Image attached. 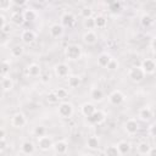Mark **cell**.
Returning <instances> with one entry per match:
<instances>
[{"instance_id":"obj_1","label":"cell","mask_w":156,"mask_h":156,"mask_svg":"<svg viewBox=\"0 0 156 156\" xmlns=\"http://www.w3.org/2000/svg\"><path fill=\"white\" fill-rule=\"evenodd\" d=\"M65 57L69 61H77L82 57V48L78 44H69L65 48Z\"/></svg>"},{"instance_id":"obj_2","label":"cell","mask_w":156,"mask_h":156,"mask_svg":"<svg viewBox=\"0 0 156 156\" xmlns=\"http://www.w3.org/2000/svg\"><path fill=\"white\" fill-rule=\"evenodd\" d=\"M57 113L60 117L62 118H71L74 113V107L71 102L68 101H61L58 104V107H57Z\"/></svg>"},{"instance_id":"obj_3","label":"cell","mask_w":156,"mask_h":156,"mask_svg":"<svg viewBox=\"0 0 156 156\" xmlns=\"http://www.w3.org/2000/svg\"><path fill=\"white\" fill-rule=\"evenodd\" d=\"M127 76L129 78V80H132L134 83H139L145 78V73H144V71L141 69L140 66H132L128 69Z\"/></svg>"},{"instance_id":"obj_4","label":"cell","mask_w":156,"mask_h":156,"mask_svg":"<svg viewBox=\"0 0 156 156\" xmlns=\"http://www.w3.org/2000/svg\"><path fill=\"white\" fill-rule=\"evenodd\" d=\"M87 119H88V123H89V124L99 126V124H101V123L105 122L106 115H105V112H104L102 110H98V108H96L89 117H87Z\"/></svg>"},{"instance_id":"obj_5","label":"cell","mask_w":156,"mask_h":156,"mask_svg":"<svg viewBox=\"0 0 156 156\" xmlns=\"http://www.w3.org/2000/svg\"><path fill=\"white\" fill-rule=\"evenodd\" d=\"M37 145L41 151H49L50 149H52L54 140L50 135H44V136L37 138Z\"/></svg>"},{"instance_id":"obj_6","label":"cell","mask_w":156,"mask_h":156,"mask_svg":"<svg viewBox=\"0 0 156 156\" xmlns=\"http://www.w3.org/2000/svg\"><path fill=\"white\" fill-rule=\"evenodd\" d=\"M107 99H108V102H110L111 105H113V106H118V105L123 104L126 96H124V94H123L121 90L116 89V90H113V91L110 93V95L107 96Z\"/></svg>"},{"instance_id":"obj_7","label":"cell","mask_w":156,"mask_h":156,"mask_svg":"<svg viewBox=\"0 0 156 156\" xmlns=\"http://www.w3.org/2000/svg\"><path fill=\"white\" fill-rule=\"evenodd\" d=\"M11 126L13 128H23L27 124V118L22 112H16L11 117Z\"/></svg>"},{"instance_id":"obj_8","label":"cell","mask_w":156,"mask_h":156,"mask_svg":"<svg viewBox=\"0 0 156 156\" xmlns=\"http://www.w3.org/2000/svg\"><path fill=\"white\" fill-rule=\"evenodd\" d=\"M69 66L66 63V62H60V63H56L55 67H54V73L56 77L58 78H65L69 74Z\"/></svg>"},{"instance_id":"obj_9","label":"cell","mask_w":156,"mask_h":156,"mask_svg":"<svg viewBox=\"0 0 156 156\" xmlns=\"http://www.w3.org/2000/svg\"><path fill=\"white\" fill-rule=\"evenodd\" d=\"M140 67H141V69L144 71L145 76H146V74H154V73H155V69H156L155 60H154V58H144V60L141 61Z\"/></svg>"},{"instance_id":"obj_10","label":"cell","mask_w":156,"mask_h":156,"mask_svg":"<svg viewBox=\"0 0 156 156\" xmlns=\"http://www.w3.org/2000/svg\"><path fill=\"white\" fill-rule=\"evenodd\" d=\"M124 130L128 135H135L139 130V123L134 118H129L124 123Z\"/></svg>"},{"instance_id":"obj_11","label":"cell","mask_w":156,"mask_h":156,"mask_svg":"<svg viewBox=\"0 0 156 156\" xmlns=\"http://www.w3.org/2000/svg\"><path fill=\"white\" fill-rule=\"evenodd\" d=\"M37 39V34L35 32H33L32 29H23L21 32V41L26 45H29L32 43H34Z\"/></svg>"},{"instance_id":"obj_12","label":"cell","mask_w":156,"mask_h":156,"mask_svg":"<svg viewBox=\"0 0 156 156\" xmlns=\"http://www.w3.org/2000/svg\"><path fill=\"white\" fill-rule=\"evenodd\" d=\"M138 117H139V119H141L143 122H149V121L152 119L154 112H152L151 107L144 106V107L139 108V111H138Z\"/></svg>"},{"instance_id":"obj_13","label":"cell","mask_w":156,"mask_h":156,"mask_svg":"<svg viewBox=\"0 0 156 156\" xmlns=\"http://www.w3.org/2000/svg\"><path fill=\"white\" fill-rule=\"evenodd\" d=\"M74 22H76V16L72 13V12H65V13H62V16H61V26L62 27H72L73 24H74Z\"/></svg>"},{"instance_id":"obj_14","label":"cell","mask_w":156,"mask_h":156,"mask_svg":"<svg viewBox=\"0 0 156 156\" xmlns=\"http://www.w3.org/2000/svg\"><path fill=\"white\" fill-rule=\"evenodd\" d=\"M52 149L57 155H65L68 151V143L66 140H57L54 143Z\"/></svg>"},{"instance_id":"obj_15","label":"cell","mask_w":156,"mask_h":156,"mask_svg":"<svg viewBox=\"0 0 156 156\" xmlns=\"http://www.w3.org/2000/svg\"><path fill=\"white\" fill-rule=\"evenodd\" d=\"M84 44L87 45H95L98 43V34L94 30H87L82 37Z\"/></svg>"},{"instance_id":"obj_16","label":"cell","mask_w":156,"mask_h":156,"mask_svg":"<svg viewBox=\"0 0 156 156\" xmlns=\"http://www.w3.org/2000/svg\"><path fill=\"white\" fill-rule=\"evenodd\" d=\"M26 73L29 77H40L41 74V67L38 63H29L26 68Z\"/></svg>"},{"instance_id":"obj_17","label":"cell","mask_w":156,"mask_h":156,"mask_svg":"<svg viewBox=\"0 0 156 156\" xmlns=\"http://www.w3.org/2000/svg\"><path fill=\"white\" fill-rule=\"evenodd\" d=\"M90 95V99L94 101V102H101L104 99H105V93L102 89L100 88H93L89 93Z\"/></svg>"},{"instance_id":"obj_18","label":"cell","mask_w":156,"mask_h":156,"mask_svg":"<svg viewBox=\"0 0 156 156\" xmlns=\"http://www.w3.org/2000/svg\"><path fill=\"white\" fill-rule=\"evenodd\" d=\"M21 151L24 155H33L34 151H35V144L30 140H24L21 144Z\"/></svg>"},{"instance_id":"obj_19","label":"cell","mask_w":156,"mask_h":156,"mask_svg":"<svg viewBox=\"0 0 156 156\" xmlns=\"http://www.w3.org/2000/svg\"><path fill=\"white\" fill-rule=\"evenodd\" d=\"M49 33L52 38H60L63 34V27L60 23H54L49 28Z\"/></svg>"},{"instance_id":"obj_20","label":"cell","mask_w":156,"mask_h":156,"mask_svg":"<svg viewBox=\"0 0 156 156\" xmlns=\"http://www.w3.org/2000/svg\"><path fill=\"white\" fill-rule=\"evenodd\" d=\"M13 85H15V83H13L12 78L9 77V76L2 77L1 80H0V87H1V89L5 90V91H11V90L13 89Z\"/></svg>"},{"instance_id":"obj_21","label":"cell","mask_w":156,"mask_h":156,"mask_svg":"<svg viewBox=\"0 0 156 156\" xmlns=\"http://www.w3.org/2000/svg\"><path fill=\"white\" fill-rule=\"evenodd\" d=\"M96 110L95 105L93 102H84L82 106H80V113L84 116V117H89L94 111Z\"/></svg>"},{"instance_id":"obj_22","label":"cell","mask_w":156,"mask_h":156,"mask_svg":"<svg viewBox=\"0 0 156 156\" xmlns=\"http://www.w3.org/2000/svg\"><path fill=\"white\" fill-rule=\"evenodd\" d=\"M22 15H23L24 22H33V21H34V20H37V17H38L37 11H35L34 9H30V7H29V9L23 10Z\"/></svg>"},{"instance_id":"obj_23","label":"cell","mask_w":156,"mask_h":156,"mask_svg":"<svg viewBox=\"0 0 156 156\" xmlns=\"http://www.w3.org/2000/svg\"><path fill=\"white\" fill-rule=\"evenodd\" d=\"M10 22H11L12 24H16V26L23 24L24 18H23L22 12H20V11H13V12L10 15Z\"/></svg>"},{"instance_id":"obj_24","label":"cell","mask_w":156,"mask_h":156,"mask_svg":"<svg viewBox=\"0 0 156 156\" xmlns=\"http://www.w3.org/2000/svg\"><path fill=\"white\" fill-rule=\"evenodd\" d=\"M116 146H117V149H118V151H119L121 155L128 154V152L130 151V149H132V144H130L129 141H127V140H121V141H118V143L116 144Z\"/></svg>"},{"instance_id":"obj_25","label":"cell","mask_w":156,"mask_h":156,"mask_svg":"<svg viewBox=\"0 0 156 156\" xmlns=\"http://www.w3.org/2000/svg\"><path fill=\"white\" fill-rule=\"evenodd\" d=\"M87 147L90 149V150H98L100 147V139L96 136V135H91L88 138L87 140Z\"/></svg>"},{"instance_id":"obj_26","label":"cell","mask_w":156,"mask_h":156,"mask_svg":"<svg viewBox=\"0 0 156 156\" xmlns=\"http://www.w3.org/2000/svg\"><path fill=\"white\" fill-rule=\"evenodd\" d=\"M150 147H151V144L149 141H140V143L136 144V152L139 155L145 156V155H147Z\"/></svg>"},{"instance_id":"obj_27","label":"cell","mask_w":156,"mask_h":156,"mask_svg":"<svg viewBox=\"0 0 156 156\" xmlns=\"http://www.w3.org/2000/svg\"><path fill=\"white\" fill-rule=\"evenodd\" d=\"M112 60L111 55L107 54V52H102L98 56V65L100 67H107V65L110 63V61Z\"/></svg>"},{"instance_id":"obj_28","label":"cell","mask_w":156,"mask_h":156,"mask_svg":"<svg viewBox=\"0 0 156 156\" xmlns=\"http://www.w3.org/2000/svg\"><path fill=\"white\" fill-rule=\"evenodd\" d=\"M82 83V78L79 76H76V74H72V76H68V79H67V84L69 88L72 89H76Z\"/></svg>"},{"instance_id":"obj_29","label":"cell","mask_w":156,"mask_h":156,"mask_svg":"<svg viewBox=\"0 0 156 156\" xmlns=\"http://www.w3.org/2000/svg\"><path fill=\"white\" fill-rule=\"evenodd\" d=\"M11 69V65L10 61L7 60H1L0 61V77H6L10 73Z\"/></svg>"},{"instance_id":"obj_30","label":"cell","mask_w":156,"mask_h":156,"mask_svg":"<svg viewBox=\"0 0 156 156\" xmlns=\"http://www.w3.org/2000/svg\"><path fill=\"white\" fill-rule=\"evenodd\" d=\"M94 23H95V28H99V29H102L106 27L107 24V20L104 15H96L94 17Z\"/></svg>"},{"instance_id":"obj_31","label":"cell","mask_w":156,"mask_h":156,"mask_svg":"<svg viewBox=\"0 0 156 156\" xmlns=\"http://www.w3.org/2000/svg\"><path fill=\"white\" fill-rule=\"evenodd\" d=\"M104 155L105 156H122L115 144H111V145L106 146L105 150H104Z\"/></svg>"},{"instance_id":"obj_32","label":"cell","mask_w":156,"mask_h":156,"mask_svg":"<svg viewBox=\"0 0 156 156\" xmlns=\"http://www.w3.org/2000/svg\"><path fill=\"white\" fill-rule=\"evenodd\" d=\"M23 52H24V48L22 45H13L11 48V50H10V55L12 57H15V58L21 57L23 55Z\"/></svg>"},{"instance_id":"obj_33","label":"cell","mask_w":156,"mask_h":156,"mask_svg":"<svg viewBox=\"0 0 156 156\" xmlns=\"http://www.w3.org/2000/svg\"><path fill=\"white\" fill-rule=\"evenodd\" d=\"M140 23L143 27H150L154 23V18L149 13H143L140 17Z\"/></svg>"},{"instance_id":"obj_34","label":"cell","mask_w":156,"mask_h":156,"mask_svg":"<svg viewBox=\"0 0 156 156\" xmlns=\"http://www.w3.org/2000/svg\"><path fill=\"white\" fill-rule=\"evenodd\" d=\"M80 16L85 20V18H90V17H94L93 15H94V10L90 7V6H84V7H82L80 9Z\"/></svg>"},{"instance_id":"obj_35","label":"cell","mask_w":156,"mask_h":156,"mask_svg":"<svg viewBox=\"0 0 156 156\" xmlns=\"http://www.w3.org/2000/svg\"><path fill=\"white\" fill-rule=\"evenodd\" d=\"M83 27H84L87 30H94V28H95L94 17H90V18H85V20H83Z\"/></svg>"},{"instance_id":"obj_36","label":"cell","mask_w":156,"mask_h":156,"mask_svg":"<svg viewBox=\"0 0 156 156\" xmlns=\"http://www.w3.org/2000/svg\"><path fill=\"white\" fill-rule=\"evenodd\" d=\"M54 91H55V94H56V96L58 98L60 101H61V100H65V99L68 96V91H67L65 88H57V89H55Z\"/></svg>"},{"instance_id":"obj_37","label":"cell","mask_w":156,"mask_h":156,"mask_svg":"<svg viewBox=\"0 0 156 156\" xmlns=\"http://www.w3.org/2000/svg\"><path fill=\"white\" fill-rule=\"evenodd\" d=\"M33 134H34L37 138L44 136V135H46V128H45L44 126H37V127L33 129Z\"/></svg>"},{"instance_id":"obj_38","label":"cell","mask_w":156,"mask_h":156,"mask_svg":"<svg viewBox=\"0 0 156 156\" xmlns=\"http://www.w3.org/2000/svg\"><path fill=\"white\" fill-rule=\"evenodd\" d=\"M46 101L49 102V104H52V105H55V104H58L60 102V100H58V98L56 96V94H55V91L52 90V91H50V93H48V95H46Z\"/></svg>"},{"instance_id":"obj_39","label":"cell","mask_w":156,"mask_h":156,"mask_svg":"<svg viewBox=\"0 0 156 156\" xmlns=\"http://www.w3.org/2000/svg\"><path fill=\"white\" fill-rule=\"evenodd\" d=\"M12 7V0H0V11H9Z\"/></svg>"},{"instance_id":"obj_40","label":"cell","mask_w":156,"mask_h":156,"mask_svg":"<svg viewBox=\"0 0 156 156\" xmlns=\"http://www.w3.org/2000/svg\"><path fill=\"white\" fill-rule=\"evenodd\" d=\"M108 9L112 13H117L121 11V2L119 1H112V2H110Z\"/></svg>"},{"instance_id":"obj_41","label":"cell","mask_w":156,"mask_h":156,"mask_svg":"<svg viewBox=\"0 0 156 156\" xmlns=\"http://www.w3.org/2000/svg\"><path fill=\"white\" fill-rule=\"evenodd\" d=\"M108 71H116L117 68H118V62L115 60V58H112L111 61H110V63L107 65V67H106Z\"/></svg>"},{"instance_id":"obj_42","label":"cell","mask_w":156,"mask_h":156,"mask_svg":"<svg viewBox=\"0 0 156 156\" xmlns=\"http://www.w3.org/2000/svg\"><path fill=\"white\" fill-rule=\"evenodd\" d=\"M147 134H149V136L150 138H155V123H151L150 126H149V128H147Z\"/></svg>"},{"instance_id":"obj_43","label":"cell","mask_w":156,"mask_h":156,"mask_svg":"<svg viewBox=\"0 0 156 156\" xmlns=\"http://www.w3.org/2000/svg\"><path fill=\"white\" fill-rule=\"evenodd\" d=\"M11 30H12V28H11L10 23H6V24L2 27V29H1V32H2L4 34H10V33H11Z\"/></svg>"},{"instance_id":"obj_44","label":"cell","mask_w":156,"mask_h":156,"mask_svg":"<svg viewBox=\"0 0 156 156\" xmlns=\"http://www.w3.org/2000/svg\"><path fill=\"white\" fill-rule=\"evenodd\" d=\"M50 80V76L48 73H41L40 74V82L41 83H48Z\"/></svg>"},{"instance_id":"obj_45","label":"cell","mask_w":156,"mask_h":156,"mask_svg":"<svg viewBox=\"0 0 156 156\" xmlns=\"http://www.w3.org/2000/svg\"><path fill=\"white\" fill-rule=\"evenodd\" d=\"M6 147H7V141H6V139H0V152L5 151Z\"/></svg>"},{"instance_id":"obj_46","label":"cell","mask_w":156,"mask_h":156,"mask_svg":"<svg viewBox=\"0 0 156 156\" xmlns=\"http://www.w3.org/2000/svg\"><path fill=\"white\" fill-rule=\"evenodd\" d=\"M12 5H16V6H24V5H27V1H26V0H12Z\"/></svg>"},{"instance_id":"obj_47","label":"cell","mask_w":156,"mask_h":156,"mask_svg":"<svg viewBox=\"0 0 156 156\" xmlns=\"http://www.w3.org/2000/svg\"><path fill=\"white\" fill-rule=\"evenodd\" d=\"M6 23H7V22H6V18H5V16L0 13V30L2 29V27H4Z\"/></svg>"},{"instance_id":"obj_48","label":"cell","mask_w":156,"mask_h":156,"mask_svg":"<svg viewBox=\"0 0 156 156\" xmlns=\"http://www.w3.org/2000/svg\"><path fill=\"white\" fill-rule=\"evenodd\" d=\"M146 156H156V147L155 146H151Z\"/></svg>"},{"instance_id":"obj_49","label":"cell","mask_w":156,"mask_h":156,"mask_svg":"<svg viewBox=\"0 0 156 156\" xmlns=\"http://www.w3.org/2000/svg\"><path fill=\"white\" fill-rule=\"evenodd\" d=\"M5 138H6V130L2 127H0V139H5Z\"/></svg>"},{"instance_id":"obj_50","label":"cell","mask_w":156,"mask_h":156,"mask_svg":"<svg viewBox=\"0 0 156 156\" xmlns=\"http://www.w3.org/2000/svg\"><path fill=\"white\" fill-rule=\"evenodd\" d=\"M80 156H93V155L91 154H82Z\"/></svg>"}]
</instances>
